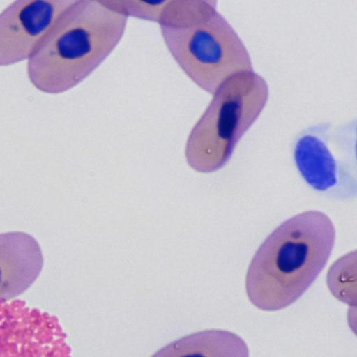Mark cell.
Returning <instances> with one entry per match:
<instances>
[{"label": "cell", "instance_id": "obj_8", "mask_svg": "<svg viewBox=\"0 0 357 357\" xmlns=\"http://www.w3.org/2000/svg\"><path fill=\"white\" fill-rule=\"evenodd\" d=\"M331 128L330 123L308 128L294 147V160L301 174L317 190H326L337 181V162L328 144Z\"/></svg>", "mask_w": 357, "mask_h": 357}, {"label": "cell", "instance_id": "obj_3", "mask_svg": "<svg viewBox=\"0 0 357 357\" xmlns=\"http://www.w3.org/2000/svg\"><path fill=\"white\" fill-rule=\"evenodd\" d=\"M185 74L210 94L227 79L253 70L250 54L212 0H167L158 22Z\"/></svg>", "mask_w": 357, "mask_h": 357}, {"label": "cell", "instance_id": "obj_7", "mask_svg": "<svg viewBox=\"0 0 357 357\" xmlns=\"http://www.w3.org/2000/svg\"><path fill=\"white\" fill-rule=\"evenodd\" d=\"M43 266V252L34 237L23 231L0 234V303L26 291Z\"/></svg>", "mask_w": 357, "mask_h": 357}, {"label": "cell", "instance_id": "obj_4", "mask_svg": "<svg viewBox=\"0 0 357 357\" xmlns=\"http://www.w3.org/2000/svg\"><path fill=\"white\" fill-rule=\"evenodd\" d=\"M268 95L266 81L254 70L225 80L188 135L185 153L189 165L205 173L222 167L262 112Z\"/></svg>", "mask_w": 357, "mask_h": 357}, {"label": "cell", "instance_id": "obj_6", "mask_svg": "<svg viewBox=\"0 0 357 357\" xmlns=\"http://www.w3.org/2000/svg\"><path fill=\"white\" fill-rule=\"evenodd\" d=\"M73 0H17L0 13V66L29 59Z\"/></svg>", "mask_w": 357, "mask_h": 357}, {"label": "cell", "instance_id": "obj_11", "mask_svg": "<svg viewBox=\"0 0 357 357\" xmlns=\"http://www.w3.org/2000/svg\"><path fill=\"white\" fill-rule=\"evenodd\" d=\"M115 10L130 17L150 22H158L167 0L145 1L139 0H104Z\"/></svg>", "mask_w": 357, "mask_h": 357}, {"label": "cell", "instance_id": "obj_2", "mask_svg": "<svg viewBox=\"0 0 357 357\" xmlns=\"http://www.w3.org/2000/svg\"><path fill=\"white\" fill-rule=\"evenodd\" d=\"M335 238L332 221L319 211H305L282 222L248 267L245 288L252 304L276 311L297 301L324 268Z\"/></svg>", "mask_w": 357, "mask_h": 357}, {"label": "cell", "instance_id": "obj_5", "mask_svg": "<svg viewBox=\"0 0 357 357\" xmlns=\"http://www.w3.org/2000/svg\"><path fill=\"white\" fill-rule=\"evenodd\" d=\"M0 357H71L57 319L20 301L0 303Z\"/></svg>", "mask_w": 357, "mask_h": 357}, {"label": "cell", "instance_id": "obj_9", "mask_svg": "<svg viewBox=\"0 0 357 357\" xmlns=\"http://www.w3.org/2000/svg\"><path fill=\"white\" fill-rule=\"evenodd\" d=\"M247 344L231 331L212 329L175 340L151 357H249Z\"/></svg>", "mask_w": 357, "mask_h": 357}, {"label": "cell", "instance_id": "obj_10", "mask_svg": "<svg viewBox=\"0 0 357 357\" xmlns=\"http://www.w3.org/2000/svg\"><path fill=\"white\" fill-rule=\"evenodd\" d=\"M327 284L331 293L340 301L356 305V254L350 252L336 261L327 274Z\"/></svg>", "mask_w": 357, "mask_h": 357}, {"label": "cell", "instance_id": "obj_1", "mask_svg": "<svg viewBox=\"0 0 357 357\" xmlns=\"http://www.w3.org/2000/svg\"><path fill=\"white\" fill-rule=\"evenodd\" d=\"M128 19L104 0H73L29 58L30 82L38 90L49 94L74 88L118 45Z\"/></svg>", "mask_w": 357, "mask_h": 357}]
</instances>
